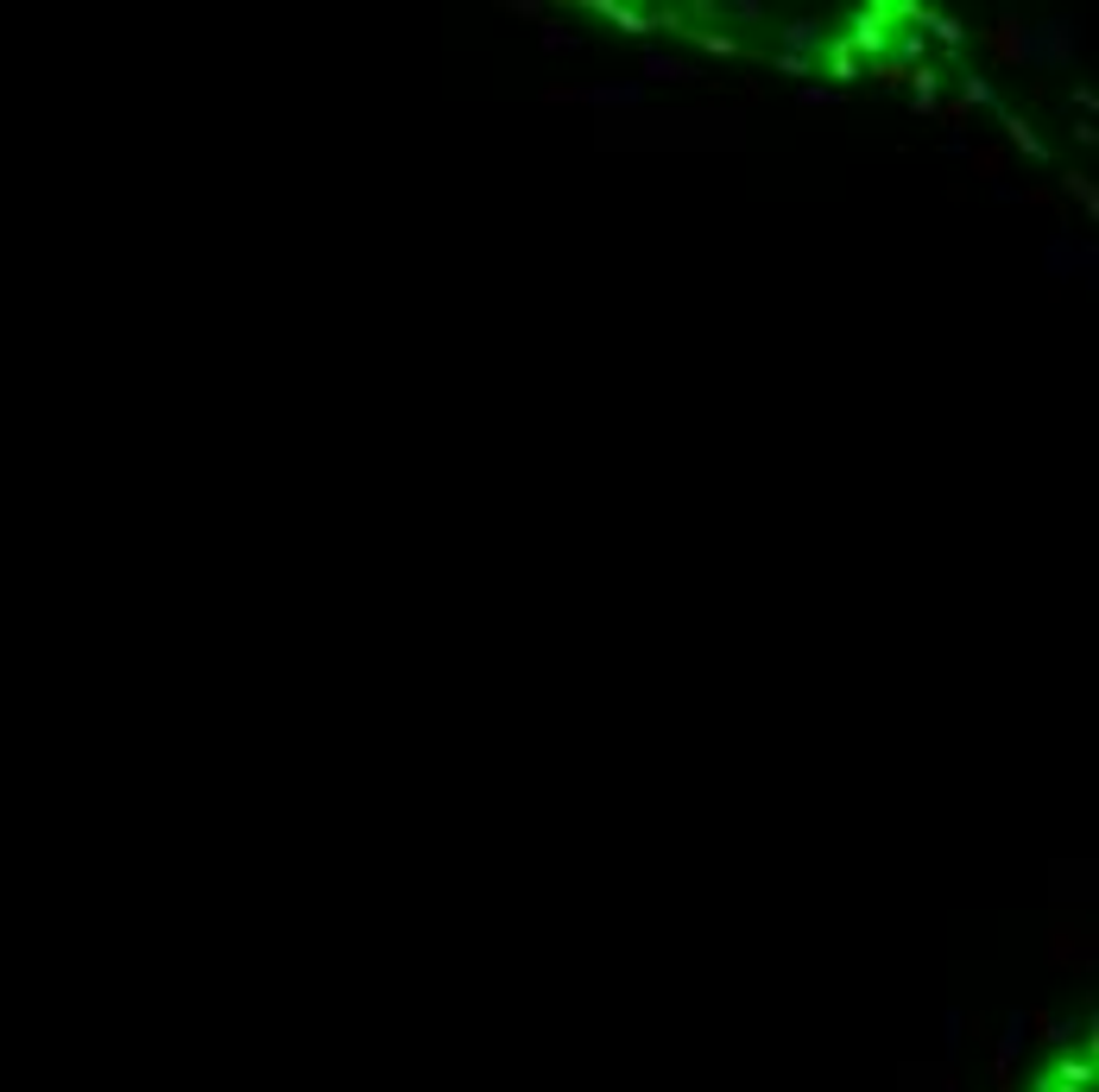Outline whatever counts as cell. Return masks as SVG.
Instances as JSON below:
<instances>
[{
    "label": "cell",
    "mask_w": 1099,
    "mask_h": 1092,
    "mask_svg": "<svg viewBox=\"0 0 1099 1092\" xmlns=\"http://www.w3.org/2000/svg\"><path fill=\"white\" fill-rule=\"evenodd\" d=\"M1043 272L1062 278V285H1099V247L1087 234H1074V221H1062V227L1043 240Z\"/></svg>",
    "instance_id": "2"
},
{
    "label": "cell",
    "mask_w": 1099,
    "mask_h": 1092,
    "mask_svg": "<svg viewBox=\"0 0 1099 1092\" xmlns=\"http://www.w3.org/2000/svg\"><path fill=\"white\" fill-rule=\"evenodd\" d=\"M676 38H689V44H701V51H708V57H721V64H733V57L746 51V44H739L733 32H708V26H683Z\"/></svg>",
    "instance_id": "15"
},
{
    "label": "cell",
    "mask_w": 1099,
    "mask_h": 1092,
    "mask_svg": "<svg viewBox=\"0 0 1099 1092\" xmlns=\"http://www.w3.org/2000/svg\"><path fill=\"white\" fill-rule=\"evenodd\" d=\"M550 102H594V108H638L645 82L638 76H613V82H576V89H550Z\"/></svg>",
    "instance_id": "4"
},
{
    "label": "cell",
    "mask_w": 1099,
    "mask_h": 1092,
    "mask_svg": "<svg viewBox=\"0 0 1099 1092\" xmlns=\"http://www.w3.org/2000/svg\"><path fill=\"white\" fill-rule=\"evenodd\" d=\"M884 64H897V70H922V64H929V38L916 32V26H897V32H891V51H884Z\"/></svg>",
    "instance_id": "13"
},
{
    "label": "cell",
    "mask_w": 1099,
    "mask_h": 1092,
    "mask_svg": "<svg viewBox=\"0 0 1099 1092\" xmlns=\"http://www.w3.org/2000/svg\"><path fill=\"white\" fill-rule=\"evenodd\" d=\"M582 13H594V20H607L620 38H645V32H658L651 26V13L645 6H632V0H582Z\"/></svg>",
    "instance_id": "6"
},
{
    "label": "cell",
    "mask_w": 1099,
    "mask_h": 1092,
    "mask_svg": "<svg viewBox=\"0 0 1099 1092\" xmlns=\"http://www.w3.org/2000/svg\"><path fill=\"white\" fill-rule=\"evenodd\" d=\"M538 44H544L550 57H563V51H582V32H576V26H563V20H538Z\"/></svg>",
    "instance_id": "16"
},
{
    "label": "cell",
    "mask_w": 1099,
    "mask_h": 1092,
    "mask_svg": "<svg viewBox=\"0 0 1099 1092\" xmlns=\"http://www.w3.org/2000/svg\"><path fill=\"white\" fill-rule=\"evenodd\" d=\"M916 32L922 38H935V44H942V51H954V57H960V51H967V26H960V20H954V13H942V6H922V0H916V20H910Z\"/></svg>",
    "instance_id": "7"
},
{
    "label": "cell",
    "mask_w": 1099,
    "mask_h": 1092,
    "mask_svg": "<svg viewBox=\"0 0 1099 1092\" xmlns=\"http://www.w3.org/2000/svg\"><path fill=\"white\" fill-rule=\"evenodd\" d=\"M797 102H803V108H841V95H835L828 82H803V89H797Z\"/></svg>",
    "instance_id": "20"
},
{
    "label": "cell",
    "mask_w": 1099,
    "mask_h": 1092,
    "mask_svg": "<svg viewBox=\"0 0 1099 1092\" xmlns=\"http://www.w3.org/2000/svg\"><path fill=\"white\" fill-rule=\"evenodd\" d=\"M638 82H701V70L689 57H670V51H638Z\"/></svg>",
    "instance_id": "11"
},
{
    "label": "cell",
    "mask_w": 1099,
    "mask_h": 1092,
    "mask_svg": "<svg viewBox=\"0 0 1099 1092\" xmlns=\"http://www.w3.org/2000/svg\"><path fill=\"white\" fill-rule=\"evenodd\" d=\"M986 190H992V203H1043V190H1018V183H1005V178H992Z\"/></svg>",
    "instance_id": "21"
},
{
    "label": "cell",
    "mask_w": 1099,
    "mask_h": 1092,
    "mask_svg": "<svg viewBox=\"0 0 1099 1092\" xmlns=\"http://www.w3.org/2000/svg\"><path fill=\"white\" fill-rule=\"evenodd\" d=\"M960 108H986V114H1005L1011 102L998 95V82L992 76H973V70H960Z\"/></svg>",
    "instance_id": "14"
},
{
    "label": "cell",
    "mask_w": 1099,
    "mask_h": 1092,
    "mask_svg": "<svg viewBox=\"0 0 1099 1092\" xmlns=\"http://www.w3.org/2000/svg\"><path fill=\"white\" fill-rule=\"evenodd\" d=\"M891 32H897V20H891V0H866V6H853L846 13V51L859 57V64H884V51H891Z\"/></svg>",
    "instance_id": "3"
},
{
    "label": "cell",
    "mask_w": 1099,
    "mask_h": 1092,
    "mask_svg": "<svg viewBox=\"0 0 1099 1092\" xmlns=\"http://www.w3.org/2000/svg\"><path fill=\"white\" fill-rule=\"evenodd\" d=\"M998 127H1005V146L1018 152V158H1030V165H1056V146H1049V140H1043V133H1036L1018 108L998 114Z\"/></svg>",
    "instance_id": "5"
},
{
    "label": "cell",
    "mask_w": 1099,
    "mask_h": 1092,
    "mask_svg": "<svg viewBox=\"0 0 1099 1092\" xmlns=\"http://www.w3.org/2000/svg\"><path fill=\"white\" fill-rule=\"evenodd\" d=\"M942 152H948V158H967L973 146H967V133H960V127H948V133H942Z\"/></svg>",
    "instance_id": "23"
},
{
    "label": "cell",
    "mask_w": 1099,
    "mask_h": 1092,
    "mask_svg": "<svg viewBox=\"0 0 1099 1092\" xmlns=\"http://www.w3.org/2000/svg\"><path fill=\"white\" fill-rule=\"evenodd\" d=\"M771 70L790 76V82H809V76H815V57H790V51H777V57H771Z\"/></svg>",
    "instance_id": "19"
},
{
    "label": "cell",
    "mask_w": 1099,
    "mask_h": 1092,
    "mask_svg": "<svg viewBox=\"0 0 1099 1092\" xmlns=\"http://www.w3.org/2000/svg\"><path fill=\"white\" fill-rule=\"evenodd\" d=\"M980 44L992 51V64H998V70H1018V44H1024V20H1018V13H1005V20H992V26H980Z\"/></svg>",
    "instance_id": "8"
},
{
    "label": "cell",
    "mask_w": 1099,
    "mask_h": 1092,
    "mask_svg": "<svg viewBox=\"0 0 1099 1092\" xmlns=\"http://www.w3.org/2000/svg\"><path fill=\"white\" fill-rule=\"evenodd\" d=\"M1074 57H1081V20H1036L1024 26V44H1018V70H1036V76H1068L1074 70Z\"/></svg>",
    "instance_id": "1"
},
{
    "label": "cell",
    "mask_w": 1099,
    "mask_h": 1092,
    "mask_svg": "<svg viewBox=\"0 0 1099 1092\" xmlns=\"http://www.w3.org/2000/svg\"><path fill=\"white\" fill-rule=\"evenodd\" d=\"M1056 190H1062L1068 203H1081L1087 216H1099V190H1094V178H1087V171H1062V183H1056Z\"/></svg>",
    "instance_id": "18"
},
{
    "label": "cell",
    "mask_w": 1099,
    "mask_h": 1092,
    "mask_svg": "<svg viewBox=\"0 0 1099 1092\" xmlns=\"http://www.w3.org/2000/svg\"><path fill=\"white\" fill-rule=\"evenodd\" d=\"M701 13H721V20H733V26H765V0H714V6H701Z\"/></svg>",
    "instance_id": "17"
},
{
    "label": "cell",
    "mask_w": 1099,
    "mask_h": 1092,
    "mask_svg": "<svg viewBox=\"0 0 1099 1092\" xmlns=\"http://www.w3.org/2000/svg\"><path fill=\"white\" fill-rule=\"evenodd\" d=\"M828 44V26L822 20H784L777 26V51H790V57H815Z\"/></svg>",
    "instance_id": "10"
},
{
    "label": "cell",
    "mask_w": 1099,
    "mask_h": 1092,
    "mask_svg": "<svg viewBox=\"0 0 1099 1092\" xmlns=\"http://www.w3.org/2000/svg\"><path fill=\"white\" fill-rule=\"evenodd\" d=\"M815 70H828V76H835L828 89L841 95V89H853V82L866 76V64H859V57L846 51V38H835V32H828V44H822V57H815Z\"/></svg>",
    "instance_id": "9"
},
{
    "label": "cell",
    "mask_w": 1099,
    "mask_h": 1092,
    "mask_svg": "<svg viewBox=\"0 0 1099 1092\" xmlns=\"http://www.w3.org/2000/svg\"><path fill=\"white\" fill-rule=\"evenodd\" d=\"M904 95H910L916 114H942V70H935V64L904 70Z\"/></svg>",
    "instance_id": "12"
},
{
    "label": "cell",
    "mask_w": 1099,
    "mask_h": 1092,
    "mask_svg": "<svg viewBox=\"0 0 1099 1092\" xmlns=\"http://www.w3.org/2000/svg\"><path fill=\"white\" fill-rule=\"evenodd\" d=\"M1074 108L1087 114V120H1094V114H1099V95H1094V89H1087V82H1081V89L1068 95V114H1074Z\"/></svg>",
    "instance_id": "22"
}]
</instances>
